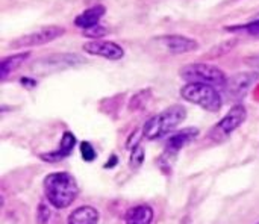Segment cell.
I'll use <instances>...</instances> for the list:
<instances>
[{
  "label": "cell",
  "mask_w": 259,
  "mask_h": 224,
  "mask_svg": "<svg viewBox=\"0 0 259 224\" xmlns=\"http://www.w3.org/2000/svg\"><path fill=\"white\" fill-rule=\"evenodd\" d=\"M44 193L52 206L65 209L76 200L79 188L71 174L52 173L44 179Z\"/></svg>",
  "instance_id": "1"
},
{
  "label": "cell",
  "mask_w": 259,
  "mask_h": 224,
  "mask_svg": "<svg viewBox=\"0 0 259 224\" xmlns=\"http://www.w3.org/2000/svg\"><path fill=\"white\" fill-rule=\"evenodd\" d=\"M187 115V109L181 105H173L158 115L152 117L143 127L144 138L153 141L158 138H162L168 132H171L176 126H179Z\"/></svg>",
  "instance_id": "2"
},
{
  "label": "cell",
  "mask_w": 259,
  "mask_h": 224,
  "mask_svg": "<svg viewBox=\"0 0 259 224\" xmlns=\"http://www.w3.org/2000/svg\"><path fill=\"white\" fill-rule=\"evenodd\" d=\"M181 96L187 102H191L211 112H217L222 108V96L212 85L196 83V82L187 83L181 89Z\"/></svg>",
  "instance_id": "3"
},
{
  "label": "cell",
  "mask_w": 259,
  "mask_h": 224,
  "mask_svg": "<svg viewBox=\"0 0 259 224\" xmlns=\"http://www.w3.org/2000/svg\"><path fill=\"white\" fill-rule=\"evenodd\" d=\"M182 79L188 83H206L212 86H225L228 83L226 74L215 65L209 64H188L179 70Z\"/></svg>",
  "instance_id": "4"
},
{
  "label": "cell",
  "mask_w": 259,
  "mask_h": 224,
  "mask_svg": "<svg viewBox=\"0 0 259 224\" xmlns=\"http://www.w3.org/2000/svg\"><path fill=\"white\" fill-rule=\"evenodd\" d=\"M64 33H65V27L56 26V24H50V26L39 27V29L30 32V33H26L23 36H18V38L12 39L8 44V47L9 49H24V47L44 46V44L52 42L56 38L62 36Z\"/></svg>",
  "instance_id": "5"
},
{
  "label": "cell",
  "mask_w": 259,
  "mask_h": 224,
  "mask_svg": "<svg viewBox=\"0 0 259 224\" xmlns=\"http://www.w3.org/2000/svg\"><path fill=\"white\" fill-rule=\"evenodd\" d=\"M247 117V111L243 105H235L209 132L211 140L214 141H225L231 133H234L244 121Z\"/></svg>",
  "instance_id": "6"
},
{
  "label": "cell",
  "mask_w": 259,
  "mask_h": 224,
  "mask_svg": "<svg viewBox=\"0 0 259 224\" xmlns=\"http://www.w3.org/2000/svg\"><path fill=\"white\" fill-rule=\"evenodd\" d=\"M83 52L93 56H100L109 61H118L124 56V50L120 44L114 41H102V39H93L90 42H85L82 46Z\"/></svg>",
  "instance_id": "7"
},
{
  "label": "cell",
  "mask_w": 259,
  "mask_h": 224,
  "mask_svg": "<svg viewBox=\"0 0 259 224\" xmlns=\"http://www.w3.org/2000/svg\"><path fill=\"white\" fill-rule=\"evenodd\" d=\"M155 39L171 55L188 53V52H194L199 49V42L196 39L184 36V35H162Z\"/></svg>",
  "instance_id": "8"
},
{
  "label": "cell",
  "mask_w": 259,
  "mask_h": 224,
  "mask_svg": "<svg viewBox=\"0 0 259 224\" xmlns=\"http://www.w3.org/2000/svg\"><path fill=\"white\" fill-rule=\"evenodd\" d=\"M259 79V73L255 71H246L235 74L229 79V94L234 97H241L247 93V89Z\"/></svg>",
  "instance_id": "9"
},
{
  "label": "cell",
  "mask_w": 259,
  "mask_h": 224,
  "mask_svg": "<svg viewBox=\"0 0 259 224\" xmlns=\"http://www.w3.org/2000/svg\"><path fill=\"white\" fill-rule=\"evenodd\" d=\"M105 12H106V8L103 5H94V6L85 9L83 12H80L74 18V26H77L83 30L99 26V21L105 15Z\"/></svg>",
  "instance_id": "10"
},
{
  "label": "cell",
  "mask_w": 259,
  "mask_h": 224,
  "mask_svg": "<svg viewBox=\"0 0 259 224\" xmlns=\"http://www.w3.org/2000/svg\"><path fill=\"white\" fill-rule=\"evenodd\" d=\"M197 135H199V129H196V127H188V129H184V130L171 135L167 141V146H165L167 153L179 152L182 147H185L188 143H191Z\"/></svg>",
  "instance_id": "11"
},
{
  "label": "cell",
  "mask_w": 259,
  "mask_h": 224,
  "mask_svg": "<svg viewBox=\"0 0 259 224\" xmlns=\"http://www.w3.org/2000/svg\"><path fill=\"white\" fill-rule=\"evenodd\" d=\"M74 144H76V138H74V135H73V133H70V132H65V133L62 135V140H61V146H59V149H58V150H55V152H50L49 155H41V159H44V161H50V162H53V161H59V159H64L65 156H68V155L73 152Z\"/></svg>",
  "instance_id": "12"
},
{
  "label": "cell",
  "mask_w": 259,
  "mask_h": 224,
  "mask_svg": "<svg viewBox=\"0 0 259 224\" xmlns=\"http://www.w3.org/2000/svg\"><path fill=\"white\" fill-rule=\"evenodd\" d=\"M29 56H30V52H24V53H18V55L3 58L2 62H0V77H2V80H5L15 70H18L29 59Z\"/></svg>",
  "instance_id": "13"
},
{
  "label": "cell",
  "mask_w": 259,
  "mask_h": 224,
  "mask_svg": "<svg viewBox=\"0 0 259 224\" xmlns=\"http://www.w3.org/2000/svg\"><path fill=\"white\" fill-rule=\"evenodd\" d=\"M153 220V211L147 205H140L126 212V224H150Z\"/></svg>",
  "instance_id": "14"
},
{
  "label": "cell",
  "mask_w": 259,
  "mask_h": 224,
  "mask_svg": "<svg viewBox=\"0 0 259 224\" xmlns=\"http://www.w3.org/2000/svg\"><path fill=\"white\" fill-rule=\"evenodd\" d=\"M99 212L91 206H82L73 211L68 217V224H97Z\"/></svg>",
  "instance_id": "15"
},
{
  "label": "cell",
  "mask_w": 259,
  "mask_h": 224,
  "mask_svg": "<svg viewBox=\"0 0 259 224\" xmlns=\"http://www.w3.org/2000/svg\"><path fill=\"white\" fill-rule=\"evenodd\" d=\"M226 30H229V32H244V33L253 35V36H259V17L253 18L249 23H244V24L229 26V27H226Z\"/></svg>",
  "instance_id": "16"
},
{
  "label": "cell",
  "mask_w": 259,
  "mask_h": 224,
  "mask_svg": "<svg viewBox=\"0 0 259 224\" xmlns=\"http://www.w3.org/2000/svg\"><path fill=\"white\" fill-rule=\"evenodd\" d=\"M106 33H108L106 27H103V26H100V24H99V26H94V27H91V29H87V30L82 32L83 36L93 38V39H99V38L105 36Z\"/></svg>",
  "instance_id": "17"
},
{
  "label": "cell",
  "mask_w": 259,
  "mask_h": 224,
  "mask_svg": "<svg viewBox=\"0 0 259 224\" xmlns=\"http://www.w3.org/2000/svg\"><path fill=\"white\" fill-rule=\"evenodd\" d=\"M80 152H82V158L87 161V162H93L96 159V150L93 149V146L87 141H83L80 144Z\"/></svg>",
  "instance_id": "18"
},
{
  "label": "cell",
  "mask_w": 259,
  "mask_h": 224,
  "mask_svg": "<svg viewBox=\"0 0 259 224\" xmlns=\"http://www.w3.org/2000/svg\"><path fill=\"white\" fill-rule=\"evenodd\" d=\"M143 161H144V152L138 146V147H135L132 150V156H131V165H132V168H138L143 164Z\"/></svg>",
  "instance_id": "19"
},
{
  "label": "cell",
  "mask_w": 259,
  "mask_h": 224,
  "mask_svg": "<svg viewBox=\"0 0 259 224\" xmlns=\"http://www.w3.org/2000/svg\"><path fill=\"white\" fill-rule=\"evenodd\" d=\"M49 218H50V209L46 203H41L38 208V221L39 224H44Z\"/></svg>",
  "instance_id": "20"
},
{
  "label": "cell",
  "mask_w": 259,
  "mask_h": 224,
  "mask_svg": "<svg viewBox=\"0 0 259 224\" xmlns=\"http://www.w3.org/2000/svg\"><path fill=\"white\" fill-rule=\"evenodd\" d=\"M247 62H259V56H253V58H250V59H247Z\"/></svg>",
  "instance_id": "21"
},
{
  "label": "cell",
  "mask_w": 259,
  "mask_h": 224,
  "mask_svg": "<svg viewBox=\"0 0 259 224\" xmlns=\"http://www.w3.org/2000/svg\"><path fill=\"white\" fill-rule=\"evenodd\" d=\"M258 224H259V223H258Z\"/></svg>",
  "instance_id": "22"
}]
</instances>
